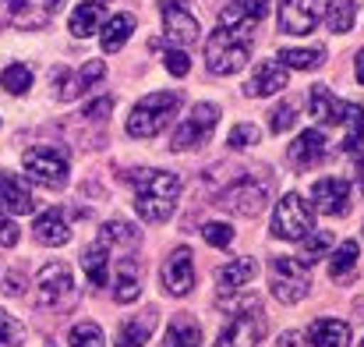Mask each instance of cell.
I'll list each match as a JSON object with an SVG mask.
<instances>
[{
	"mask_svg": "<svg viewBox=\"0 0 364 347\" xmlns=\"http://www.w3.org/2000/svg\"><path fill=\"white\" fill-rule=\"evenodd\" d=\"M21 287H25V276H21V273H7V276H0V291H4L7 298H21Z\"/></svg>",
	"mask_w": 364,
	"mask_h": 347,
	"instance_id": "cell-43",
	"label": "cell"
},
{
	"mask_svg": "<svg viewBox=\"0 0 364 347\" xmlns=\"http://www.w3.org/2000/svg\"><path fill=\"white\" fill-rule=\"evenodd\" d=\"M279 89H287V68L276 64V61H258L251 78H247V86H244V96H258L262 100V96H272Z\"/></svg>",
	"mask_w": 364,
	"mask_h": 347,
	"instance_id": "cell-17",
	"label": "cell"
},
{
	"mask_svg": "<svg viewBox=\"0 0 364 347\" xmlns=\"http://www.w3.org/2000/svg\"><path fill=\"white\" fill-rule=\"evenodd\" d=\"M329 248H333V234H329V231L304 234V237H301V262L315 266L318 259H326V255H329Z\"/></svg>",
	"mask_w": 364,
	"mask_h": 347,
	"instance_id": "cell-31",
	"label": "cell"
},
{
	"mask_svg": "<svg viewBox=\"0 0 364 347\" xmlns=\"http://www.w3.org/2000/svg\"><path fill=\"white\" fill-rule=\"evenodd\" d=\"M358 188H361V195H364V156H358Z\"/></svg>",
	"mask_w": 364,
	"mask_h": 347,
	"instance_id": "cell-46",
	"label": "cell"
},
{
	"mask_svg": "<svg viewBox=\"0 0 364 347\" xmlns=\"http://www.w3.org/2000/svg\"><path fill=\"white\" fill-rule=\"evenodd\" d=\"M100 237H103L107 244H114V241H117V244H127V248H134L141 234L134 231V227H131L127 220H110V224H103V234H100Z\"/></svg>",
	"mask_w": 364,
	"mask_h": 347,
	"instance_id": "cell-37",
	"label": "cell"
},
{
	"mask_svg": "<svg viewBox=\"0 0 364 347\" xmlns=\"http://www.w3.org/2000/svg\"><path fill=\"white\" fill-rule=\"evenodd\" d=\"M308 107H311V117H318L322 124H343L347 128V138H343V149L347 152H358L364 138V107L358 103H343L329 93V86H311L308 89Z\"/></svg>",
	"mask_w": 364,
	"mask_h": 347,
	"instance_id": "cell-2",
	"label": "cell"
},
{
	"mask_svg": "<svg viewBox=\"0 0 364 347\" xmlns=\"http://www.w3.org/2000/svg\"><path fill=\"white\" fill-rule=\"evenodd\" d=\"M329 0H279V32L287 36H308L326 18Z\"/></svg>",
	"mask_w": 364,
	"mask_h": 347,
	"instance_id": "cell-12",
	"label": "cell"
},
{
	"mask_svg": "<svg viewBox=\"0 0 364 347\" xmlns=\"http://www.w3.org/2000/svg\"><path fill=\"white\" fill-rule=\"evenodd\" d=\"M181 110V93L166 89V93H149L141 96V103H134V110L127 117V135L131 138H156L159 131L170 128V120Z\"/></svg>",
	"mask_w": 364,
	"mask_h": 347,
	"instance_id": "cell-4",
	"label": "cell"
},
{
	"mask_svg": "<svg viewBox=\"0 0 364 347\" xmlns=\"http://www.w3.org/2000/svg\"><path fill=\"white\" fill-rule=\"evenodd\" d=\"M68 344L71 347H107V337H103V330H100V323H75L71 326V337H68Z\"/></svg>",
	"mask_w": 364,
	"mask_h": 347,
	"instance_id": "cell-35",
	"label": "cell"
},
{
	"mask_svg": "<svg viewBox=\"0 0 364 347\" xmlns=\"http://www.w3.org/2000/svg\"><path fill=\"white\" fill-rule=\"evenodd\" d=\"M32 234H36V241L46 244V248H60V244L71 241V227H68V220H64L60 209H46V213H39L36 224H32Z\"/></svg>",
	"mask_w": 364,
	"mask_h": 347,
	"instance_id": "cell-23",
	"label": "cell"
},
{
	"mask_svg": "<svg viewBox=\"0 0 364 347\" xmlns=\"http://www.w3.org/2000/svg\"><path fill=\"white\" fill-rule=\"evenodd\" d=\"M163 64H166V71H170L173 78H184V75L191 71V57H188L184 50H166Z\"/></svg>",
	"mask_w": 364,
	"mask_h": 347,
	"instance_id": "cell-42",
	"label": "cell"
},
{
	"mask_svg": "<svg viewBox=\"0 0 364 347\" xmlns=\"http://www.w3.org/2000/svg\"><path fill=\"white\" fill-rule=\"evenodd\" d=\"M60 4H64V0H46V11H57Z\"/></svg>",
	"mask_w": 364,
	"mask_h": 347,
	"instance_id": "cell-50",
	"label": "cell"
},
{
	"mask_svg": "<svg viewBox=\"0 0 364 347\" xmlns=\"http://www.w3.org/2000/svg\"><path fill=\"white\" fill-rule=\"evenodd\" d=\"M361 347H364V344H361Z\"/></svg>",
	"mask_w": 364,
	"mask_h": 347,
	"instance_id": "cell-53",
	"label": "cell"
},
{
	"mask_svg": "<svg viewBox=\"0 0 364 347\" xmlns=\"http://www.w3.org/2000/svg\"><path fill=\"white\" fill-rule=\"evenodd\" d=\"M354 71H358V82H361V86H364V50H361V53H358V68H354Z\"/></svg>",
	"mask_w": 364,
	"mask_h": 347,
	"instance_id": "cell-48",
	"label": "cell"
},
{
	"mask_svg": "<svg viewBox=\"0 0 364 347\" xmlns=\"http://www.w3.org/2000/svg\"><path fill=\"white\" fill-rule=\"evenodd\" d=\"M258 138H262V131H258L255 124L241 120V124H234V128H230V135H227V145H230L234 152H241V149H251V145H258Z\"/></svg>",
	"mask_w": 364,
	"mask_h": 347,
	"instance_id": "cell-38",
	"label": "cell"
},
{
	"mask_svg": "<svg viewBox=\"0 0 364 347\" xmlns=\"http://www.w3.org/2000/svg\"><path fill=\"white\" fill-rule=\"evenodd\" d=\"M358 241H343L336 252H333V259H329V276L333 280H347L350 276V269H354V262H358Z\"/></svg>",
	"mask_w": 364,
	"mask_h": 347,
	"instance_id": "cell-32",
	"label": "cell"
},
{
	"mask_svg": "<svg viewBox=\"0 0 364 347\" xmlns=\"http://www.w3.org/2000/svg\"><path fill=\"white\" fill-rule=\"evenodd\" d=\"M279 61L283 68H294V71H315L326 64V50L322 46H283Z\"/></svg>",
	"mask_w": 364,
	"mask_h": 347,
	"instance_id": "cell-30",
	"label": "cell"
},
{
	"mask_svg": "<svg viewBox=\"0 0 364 347\" xmlns=\"http://www.w3.org/2000/svg\"><path fill=\"white\" fill-rule=\"evenodd\" d=\"M159 280H163V291H166V294L188 298L191 287H195V259H191V248H173L170 259H166L163 269H159Z\"/></svg>",
	"mask_w": 364,
	"mask_h": 347,
	"instance_id": "cell-14",
	"label": "cell"
},
{
	"mask_svg": "<svg viewBox=\"0 0 364 347\" xmlns=\"http://www.w3.org/2000/svg\"><path fill=\"white\" fill-rule=\"evenodd\" d=\"M159 7H184V0H159Z\"/></svg>",
	"mask_w": 364,
	"mask_h": 347,
	"instance_id": "cell-49",
	"label": "cell"
},
{
	"mask_svg": "<svg viewBox=\"0 0 364 347\" xmlns=\"http://www.w3.org/2000/svg\"><path fill=\"white\" fill-rule=\"evenodd\" d=\"M18 237H21V231L14 220H0V248H14Z\"/></svg>",
	"mask_w": 364,
	"mask_h": 347,
	"instance_id": "cell-45",
	"label": "cell"
},
{
	"mask_svg": "<svg viewBox=\"0 0 364 347\" xmlns=\"http://www.w3.org/2000/svg\"><path fill=\"white\" fill-rule=\"evenodd\" d=\"M11 21L21 29H39L46 25V11H36L32 0H11Z\"/></svg>",
	"mask_w": 364,
	"mask_h": 347,
	"instance_id": "cell-36",
	"label": "cell"
},
{
	"mask_svg": "<svg viewBox=\"0 0 364 347\" xmlns=\"http://www.w3.org/2000/svg\"><path fill=\"white\" fill-rule=\"evenodd\" d=\"M262 337H265V312L258 301H247L227 319V326L216 337V347H255L262 344Z\"/></svg>",
	"mask_w": 364,
	"mask_h": 347,
	"instance_id": "cell-8",
	"label": "cell"
},
{
	"mask_svg": "<svg viewBox=\"0 0 364 347\" xmlns=\"http://www.w3.org/2000/svg\"><path fill=\"white\" fill-rule=\"evenodd\" d=\"M216 206H223V209L234 213V217L255 220V217L265 213V206H269V192H265V185H255V177H237V181L220 195Z\"/></svg>",
	"mask_w": 364,
	"mask_h": 347,
	"instance_id": "cell-11",
	"label": "cell"
},
{
	"mask_svg": "<svg viewBox=\"0 0 364 347\" xmlns=\"http://www.w3.org/2000/svg\"><path fill=\"white\" fill-rule=\"evenodd\" d=\"M279 347H297V333H287V337H279Z\"/></svg>",
	"mask_w": 364,
	"mask_h": 347,
	"instance_id": "cell-47",
	"label": "cell"
},
{
	"mask_svg": "<svg viewBox=\"0 0 364 347\" xmlns=\"http://www.w3.org/2000/svg\"><path fill=\"white\" fill-rule=\"evenodd\" d=\"M152 326H156V312L149 309L145 316H134V319H124L121 330H117V341L114 347H145L152 337Z\"/></svg>",
	"mask_w": 364,
	"mask_h": 347,
	"instance_id": "cell-27",
	"label": "cell"
},
{
	"mask_svg": "<svg viewBox=\"0 0 364 347\" xmlns=\"http://www.w3.org/2000/svg\"><path fill=\"white\" fill-rule=\"evenodd\" d=\"M134 209L145 224H166L177 195H181V177L173 170H134Z\"/></svg>",
	"mask_w": 364,
	"mask_h": 347,
	"instance_id": "cell-1",
	"label": "cell"
},
{
	"mask_svg": "<svg viewBox=\"0 0 364 347\" xmlns=\"http://www.w3.org/2000/svg\"><path fill=\"white\" fill-rule=\"evenodd\" d=\"M100 4H103V0H100Z\"/></svg>",
	"mask_w": 364,
	"mask_h": 347,
	"instance_id": "cell-51",
	"label": "cell"
},
{
	"mask_svg": "<svg viewBox=\"0 0 364 347\" xmlns=\"http://www.w3.org/2000/svg\"><path fill=\"white\" fill-rule=\"evenodd\" d=\"M163 21H166V39H170V43H177V46L198 43L202 25H198V18H191L184 7H163Z\"/></svg>",
	"mask_w": 364,
	"mask_h": 347,
	"instance_id": "cell-22",
	"label": "cell"
},
{
	"mask_svg": "<svg viewBox=\"0 0 364 347\" xmlns=\"http://www.w3.org/2000/svg\"><path fill=\"white\" fill-rule=\"evenodd\" d=\"M322 160H326V135L315 131V128L301 131V135L294 138V145H287V163H290L294 170H311V167L322 163Z\"/></svg>",
	"mask_w": 364,
	"mask_h": 347,
	"instance_id": "cell-16",
	"label": "cell"
},
{
	"mask_svg": "<svg viewBox=\"0 0 364 347\" xmlns=\"http://www.w3.org/2000/svg\"><path fill=\"white\" fill-rule=\"evenodd\" d=\"M110 266H114V259H110V244L103 237L82 252V269H85L92 287H107L110 284Z\"/></svg>",
	"mask_w": 364,
	"mask_h": 347,
	"instance_id": "cell-24",
	"label": "cell"
},
{
	"mask_svg": "<svg viewBox=\"0 0 364 347\" xmlns=\"http://www.w3.org/2000/svg\"><path fill=\"white\" fill-rule=\"evenodd\" d=\"M326 21H329V32H336V36L350 32L354 29V0H329Z\"/></svg>",
	"mask_w": 364,
	"mask_h": 347,
	"instance_id": "cell-33",
	"label": "cell"
},
{
	"mask_svg": "<svg viewBox=\"0 0 364 347\" xmlns=\"http://www.w3.org/2000/svg\"><path fill=\"white\" fill-rule=\"evenodd\" d=\"M265 14H269V0H230V4L220 11V25L255 32V25H258Z\"/></svg>",
	"mask_w": 364,
	"mask_h": 347,
	"instance_id": "cell-18",
	"label": "cell"
},
{
	"mask_svg": "<svg viewBox=\"0 0 364 347\" xmlns=\"http://www.w3.org/2000/svg\"><path fill=\"white\" fill-rule=\"evenodd\" d=\"M163 347H202V326L191 316H173L166 326Z\"/></svg>",
	"mask_w": 364,
	"mask_h": 347,
	"instance_id": "cell-28",
	"label": "cell"
},
{
	"mask_svg": "<svg viewBox=\"0 0 364 347\" xmlns=\"http://www.w3.org/2000/svg\"><path fill=\"white\" fill-rule=\"evenodd\" d=\"M251 43H255V32L247 29H227L220 25L209 39H205V68L213 75H237L244 64L251 61Z\"/></svg>",
	"mask_w": 364,
	"mask_h": 347,
	"instance_id": "cell-3",
	"label": "cell"
},
{
	"mask_svg": "<svg viewBox=\"0 0 364 347\" xmlns=\"http://www.w3.org/2000/svg\"><path fill=\"white\" fill-rule=\"evenodd\" d=\"M272 237H283V241H301L304 234L311 231V206L297 195V192H287L279 202H276V213H272Z\"/></svg>",
	"mask_w": 364,
	"mask_h": 347,
	"instance_id": "cell-9",
	"label": "cell"
},
{
	"mask_svg": "<svg viewBox=\"0 0 364 347\" xmlns=\"http://www.w3.org/2000/svg\"><path fill=\"white\" fill-rule=\"evenodd\" d=\"M269 287H272V298L276 301L297 305L311 291V269H308V262L290 259V255L272 259V266H269Z\"/></svg>",
	"mask_w": 364,
	"mask_h": 347,
	"instance_id": "cell-5",
	"label": "cell"
},
{
	"mask_svg": "<svg viewBox=\"0 0 364 347\" xmlns=\"http://www.w3.org/2000/svg\"><path fill=\"white\" fill-rule=\"evenodd\" d=\"M21 167H25L28 181H36L39 188L60 192L68 185V156L57 145H32L21 156Z\"/></svg>",
	"mask_w": 364,
	"mask_h": 347,
	"instance_id": "cell-6",
	"label": "cell"
},
{
	"mask_svg": "<svg viewBox=\"0 0 364 347\" xmlns=\"http://www.w3.org/2000/svg\"><path fill=\"white\" fill-rule=\"evenodd\" d=\"M103 21H107L103 4H100V0H82V4L75 7V14H71V36L89 39V36H96V32L103 29Z\"/></svg>",
	"mask_w": 364,
	"mask_h": 347,
	"instance_id": "cell-26",
	"label": "cell"
},
{
	"mask_svg": "<svg viewBox=\"0 0 364 347\" xmlns=\"http://www.w3.org/2000/svg\"><path fill=\"white\" fill-rule=\"evenodd\" d=\"M311 202L326 217H347L350 213V185L343 177H322L311 185Z\"/></svg>",
	"mask_w": 364,
	"mask_h": 347,
	"instance_id": "cell-15",
	"label": "cell"
},
{
	"mask_svg": "<svg viewBox=\"0 0 364 347\" xmlns=\"http://www.w3.org/2000/svg\"><path fill=\"white\" fill-rule=\"evenodd\" d=\"M361 231H364V227H361Z\"/></svg>",
	"mask_w": 364,
	"mask_h": 347,
	"instance_id": "cell-52",
	"label": "cell"
},
{
	"mask_svg": "<svg viewBox=\"0 0 364 347\" xmlns=\"http://www.w3.org/2000/svg\"><path fill=\"white\" fill-rule=\"evenodd\" d=\"M134 14H114L110 21H103V36H100V43H103V53H117L124 43L131 39V32H134Z\"/></svg>",
	"mask_w": 364,
	"mask_h": 347,
	"instance_id": "cell-29",
	"label": "cell"
},
{
	"mask_svg": "<svg viewBox=\"0 0 364 347\" xmlns=\"http://www.w3.org/2000/svg\"><path fill=\"white\" fill-rule=\"evenodd\" d=\"M138 294H141V262L138 259H117V266H114V298L121 301V305H131V301H138Z\"/></svg>",
	"mask_w": 364,
	"mask_h": 347,
	"instance_id": "cell-20",
	"label": "cell"
},
{
	"mask_svg": "<svg viewBox=\"0 0 364 347\" xmlns=\"http://www.w3.org/2000/svg\"><path fill=\"white\" fill-rule=\"evenodd\" d=\"M255 276H258V259L241 255V259H230L227 266L216 269V287L223 294H234V291H241L244 284H251Z\"/></svg>",
	"mask_w": 364,
	"mask_h": 347,
	"instance_id": "cell-21",
	"label": "cell"
},
{
	"mask_svg": "<svg viewBox=\"0 0 364 347\" xmlns=\"http://www.w3.org/2000/svg\"><path fill=\"white\" fill-rule=\"evenodd\" d=\"M216 124H220V107H216V103H195L191 114L181 117V124L173 128V135H170V149H173V152H184V149H198V145H205V142L213 138Z\"/></svg>",
	"mask_w": 364,
	"mask_h": 347,
	"instance_id": "cell-7",
	"label": "cell"
},
{
	"mask_svg": "<svg viewBox=\"0 0 364 347\" xmlns=\"http://www.w3.org/2000/svg\"><path fill=\"white\" fill-rule=\"evenodd\" d=\"M110 110H114V100H110V96H103V100H96V103H89V107H85V120H103V117L110 114Z\"/></svg>",
	"mask_w": 364,
	"mask_h": 347,
	"instance_id": "cell-44",
	"label": "cell"
},
{
	"mask_svg": "<svg viewBox=\"0 0 364 347\" xmlns=\"http://www.w3.org/2000/svg\"><path fill=\"white\" fill-rule=\"evenodd\" d=\"M0 86H4L11 96L28 93V89H32V71H28V64H7L4 75H0Z\"/></svg>",
	"mask_w": 364,
	"mask_h": 347,
	"instance_id": "cell-34",
	"label": "cell"
},
{
	"mask_svg": "<svg viewBox=\"0 0 364 347\" xmlns=\"http://www.w3.org/2000/svg\"><path fill=\"white\" fill-rule=\"evenodd\" d=\"M202 237H205L213 248H230V244H234V227H230V224L213 220V224H205V227H202Z\"/></svg>",
	"mask_w": 364,
	"mask_h": 347,
	"instance_id": "cell-41",
	"label": "cell"
},
{
	"mask_svg": "<svg viewBox=\"0 0 364 347\" xmlns=\"http://www.w3.org/2000/svg\"><path fill=\"white\" fill-rule=\"evenodd\" d=\"M75 294V280H71V266L68 262H46L36 276V305L39 309H60L68 305Z\"/></svg>",
	"mask_w": 364,
	"mask_h": 347,
	"instance_id": "cell-10",
	"label": "cell"
},
{
	"mask_svg": "<svg viewBox=\"0 0 364 347\" xmlns=\"http://www.w3.org/2000/svg\"><path fill=\"white\" fill-rule=\"evenodd\" d=\"M294 124H297V107H294L290 100L279 103V107L269 114V131H272V135H283V131H290Z\"/></svg>",
	"mask_w": 364,
	"mask_h": 347,
	"instance_id": "cell-40",
	"label": "cell"
},
{
	"mask_svg": "<svg viewBox=\"0 0 364 347\" xmlns=\"http://www.w3.org/2000/svg\"><path fill=\"white\" fill-rule=\"evenodd\" d=\"M25 344V326L0 309V347H21Z\"/></svg>",
	"mask_w": 364,
	"mask_h": 347,
	"instance_id": "cell-39",
	"label": "cell"
},
{
	"mask_svg": "<svg viewBox=\"0 0 364 347\" xmlns=\"http://www.w3.org/2000/svg\"><path fill=\"white\" fill-rule=\"evenodd\" d=\"M103 75H107V64H103V61H85V68H78V71L57 68L50 78H53V93H57V100H60V103H71V100H78L85 89H92Z\"/></svg>",
	"mask_w": 364,
	"mask_h": 347,
	"instance_id": "cell-13",
	"label": "cell"
},
{
	"mask_svg": "<svg viewBox=\"0 0 364 347\" xmlns=\"http://www.w3.org/2000/svg\"><path fill=\"white\" fill-rule=\"evenodd\" d=\"M308 344L311 347H350V326L340 319H315L308 326Z\"/></svg>",
	"mask_w": 364,
	"mask_h": 347,
	"instance_id": "cell-25",
	"label": "cell"
},
{
	"mask_svg": "<svg viewBox=\"0 0 364 347\" xmlns=\"http://www.w3.org/2000/svg\"><path fill=\"white\" fill-rule=\"evenodd\" d=\"M32 209H36V202H32V192L25 188V181L18 174H0V220H4V213L21 217Z\"/></svg>",
	"mask_w": 364,
	"mask_h": 347,
	"instance_id": "cell-19",
	"label": "cell"
}]
</instances>
